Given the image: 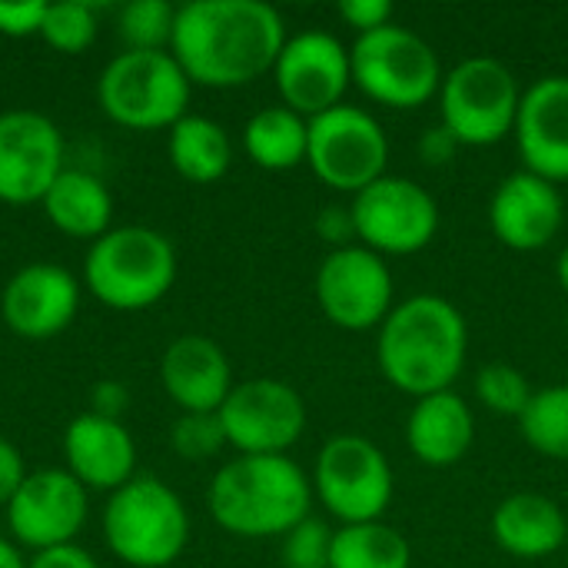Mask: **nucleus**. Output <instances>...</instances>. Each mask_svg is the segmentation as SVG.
Masks as SVG:
<instances>
[{
    "label": "nucleus",
    "mask_w": 568,
    "mask_h": 568,
    "mask_svg": "<svg viewBox=\"0 0 568 568\" xmlns=\"http://www.w3.org/2000/svg\"><path fill=\"white\" fill-rule=\"evenodd\" d=\"M283 17L263 0H193L176 7L170 53L200 87H246L276 67Z\"/></svg>",
    "instance_id": "1"
},
{
    "label": "nucleus",
    "mask_w": 568,
    "mask_h": 568,
    "mask_svg": "<svg viewBox=\"0 0 568 568\" xmlns=\"http://www.w3.org/2000/svg\"><path fill=\"white\" fill-rule=\"evenodd\" d=\"M469 329L463 313L433 293L393 306L379 326L376 359L383 376L406 396L446 393L466 366Z\"/></svg>",
    "instance_id": "2"
},
{
    "label": "nucleus",
    "mask_w": 568,
    "mask_h": 568,
    "mask_svg": "<svg viewBox=\"0 0 568 568\" xmlns=\"http://www.w3.org/2000/svg\"><path fill=\"white\" fill-rule=\"evenodd\" d=\"M220 529L240 539H273L310 519L313 486L290 456H236L206 493Z\"/></svg>",
    "instance_id": "3"
},
{
    "label": "nucleus",
    "mask_w": 568,
    "mask_h": 568,
    "mask_svg": "<svg viewBox=\"0 0 568 568\" xmlns=\"http://www.w3.org/2000/svg\"><path fill=\"white\" fill-rule=\"evenodd\" d=\"M103 539L126 566L166 568L190 542V516L166 483L133 476L123 489L110 493L103 509Z\"/></svg>",
    "instance_id": "4"
},
{
    "label": "nucleus",
    "mask_w": 568,
    "mask_h": 568,
    "mask_svg": "<svg viewBox=\"0 0 568 568\" xmlns=\"http://www.w3.org/2000/svg\"><path fill=\"white\" fill-rule=\"evenodd\" d=\"M176 280L173 243L150 226H116L93 240L83 260L87 290L110 310H146Z\"/></svg>",
    "instance_id": "5"
},
{
    "label": "nucleus",
    "mask_w": 568,
    "mask_h": 568,
    "mask_svg": "<svg viewBox=\"0 0 568 568\" xmlns=\"http://www.w3.org/2000/svg\"><path fill=\"white\" fill-rule=\"evenodd\" d=\"M190 87L173 53L123 50L103 67L97 100L103 113L126 130H173L186 116Z\"/></svg>",
    "instance_id": "6"
},
{
    "label": "nucleus",
    "mask_w": 568,
    "mask_h": 568,
    "mask_svg": "<svg viewBox=\"0 0 568 568\" xmlns=\"http://www.w3.org/2000/svg\"><path fill=\"white\" fill-rule=\"evenodd\" d=\"M349 63L353 83L369 100L393 110H416L443 87V63L436 50L399 23L359 33L349 47Z\"/></svg>",
    "instance_id": "7"
},
{
    "label": "nucleus",
    "mask_w": 568,
    "mask_h": 568,
    "mask_svg": "<svg viewBox=\"0 0 568 568\" xmlns=\"http://www.w3.org/2000/svg\"><path fill=\"white\" fill-rule=\"evenodd\" d=\"M523 90L513 70L496 57L456 63L439 87L443 126L459 146H493L516 130Z\"/></svg>",
    "instance_id": "8"
},
{
    "label": "nucleus",
    "mask_w": 568,
    "mask_h": 568,
    "mask_svg": "<svg viewBox=\"0 0 568 568\" xmlns=\"http://www.w3.org/2000/svg\"><path fill=\"white\" fill-rule=\"evenodd\" d=\"M306 163L316 180L356 196L386 176L389 140L373 113L339 103L310 120Z\"/></svg>",
    "instance_id": "9"
},
{
    "label": "nucleus",
    "mask_w": 568,
    "mask_h": 568,
    "mask_svg": "<svg viewBox=\"0 0 568 568\" xmlns=\"http://www.w3.org/2000/svg\"><path fill=\"white\" fill-rule=\"evenodd\" d=\"M313 489L343 526L379 523L393 503V469L376 443L343 433L320 449Z\"/></svg>",
    "instance_id": "10"
},
{
    "label": "nucleus",
    "mask_w": 568,
    "mask_h": 568,
    "mask_svg": "<svg viewBox=\"0 0 568 568\" xmlns=\"http://www.w3.org/2000/svg\"><path fill=\"white\" fill-rule=\"evenodd\" d=\"M359 246L379 256H413L436 240L439 206L433 193L406 176H383L349 203Z\"/></svg>",
    "instance_id": "11"
},
{
    "label": "nucleus",
    "mask_w": 568,
    "mask_h": 568,
    "mask_svg": "<svg viewBox=\"0 0 568 568\" xmlns=\"http://www.w3.org/2000/svg\"><path fill=\"white\" fill-rule=\"evenodd\" d=\"M316 303L339 329H376L393 313V273L386 260L366 246L329 250L316 270Z\"/></svg>",
    "instance_id": "12"
},
{
    "label": "nucleus",
    "mask_w": 568,
    "mask_h": 568,
    "mask_svg": "<svg viewBox=\"0 0 568 568\" xmlns=\"http://www.w3.org/2000/svg\"><path fill=\"white\" fill-rule=\"evenodd\" d=\"M226 446L240 456H283L306 429L303 396L280 379H246L220 406Z\"/></svg>",
    "instance_id": "13"
},
{
    "label": "nucleus",
    "mask_w": 568,
    "mask_h": 568,
    "mask_svg": "<svg viewBox=\"0 0 568 568\" xmlns=\"http://www.w3.org/2000/svg\"><path fill=\"white\" fill-rule=\"evenodd\" d=\"M273 77H276L283 106H290L303 120H313L343 103L353 83L349 47H343L326 30H306V33L286 37V47L273 67Z\"/></svg>",
    "instance_id": "14"
},
{
    "label": "nucleus",
    "mask_w": 568,
    "mask_h": 568,
    "mask_svg": "<svg viewBox=\"0 0 568 568\" xmlns=\"http://www.w3.org/2000/svg\"><path fill=\"white\" fill-rule=\"evenodd\" d=\"M63 173V136L37 110L0 113V200L10 206L43 203Z\"/></svg>",
    "instance_id": "15"
},
{
    "label": "nucleus",
    "mask_w": 568,
    "mask_h": 568,
    "mask_svg": "<svg viewBox=\"0 0 568 568\" xmlns=\"http://www.w3.org/2000/svg\"><path fill=\"white\" fill-rule=\"evenodd\" d=\"M87 489L67 469L30 473L7 503V529L33 552L73 546L87 523Z\"/></svg>",
    "instance_id": "16"
},
{
    "label": "nucleus",
    "mask_w": 568,
    "mask_h": 568,
    "mask_svg": "<svg viewBox=\"0 0 568 568\" xmlns=\"http://www.w3.org/2000/svg\"><path fill=\"white\" fill-rule=\"evenodd\" d=\"M566 220V203L556 183L519 170L509 173L489 200V226L496 240L516 253L549 246Z\"/></svg>",
    "instance_id": "17"
},
{
    "label": "nucleus",
    "mask_w": 568,
    "mask_h": 568,
    "mask_svg": "<svg viewBox=\"0 0 568 568\" xmlns=\"http://www.w3.org/2000/svg\"><path fill=\"white\" fill-rule=\"evenodd\" d=\"M80 310V286L73 273L53 263H30L10 276L0 296L3 323L23 339H47L63 333Z\"/></svg>",
    "instance_id": "18"
},
{
    "label": "nucleus",
    "mask_w": 568,
    "mask_h": 568,
    "mask_svg": "<svg viewBox=\"0 0 568 568\" xmlns=\"http://www.w3.org/2000/svg\"><path fill=\"white\" fill-rule=\"evenodd\" d=\"M516 143L526 160V170L549 180H568V77L552 73L536 80L519 103Z\"/></svg>",
    "instance_id": "19"
},
{
    "label": "nucleus",
    "mask_w": 568,
    "mask_h": 568,
    "mask_svg": "<svg viewBox=\"0 0 568 568\" xmlns=\"http://www.w3.org/2000/svg\"><path fill=\"white\" fill-rule=\"evenodd\" d=\"M63 456H67V473L83 489H100V493L123 489L136 469V446L126 426L116 419H103L97 413H83L67 426Z\"/></svg>",
    "instance_id": "20"
},
{
    "label": "nucleus",
    "mask_w": 568,
    "mask_h": 568,
    "mask_svg": "<svg viewBox=\"0 0 568 568\" xmlns=\"http://www.w3.org/2000/svg\"><path fill=\"white\" fill-rule=\"evenodd\" d=\"M160 379L183 413H220L233 393L226 353L210 336H180L166 346Z\"/></svg>",
    "instance_id": "21"
},
{
    "label": "nucleus",
    "mask_w": 568,
    "mask_h": 568,
    "mask_svg": "<svg viewBox=\"0 0 568 568\" xmlns=\"http://www.w3.org/2000/svg\"><path fill=\"white\" fill-rule=\"evenodd\" d=\"M476 439V419L463 396L453 389L416 399L406 419V443L413 456L433 469H446L466 459Z\"/></svg>",
    "instance_id": "22"
},
{
    "label": "nucleus",
    "mask_w": 568,
    "mask_h": 568,
    "mask_svg": "<svg viewBox=\"0 0 568 568\" xmlns=\"http://www.w3.org/2000/svg\"><path fill=\"white\" fill-rule=\"evenodd\" d=\"M496 546L516 559H546L568 546V519L562 506L542 493L506 496L493 513Z\"/></svg>",
    "instance_id": "23"
},
{
    "label": "nucleus",
    "mask_w": 568,
    "mask_h": 568,
    "mask_svg": "<svg viewBox=\"0 0 568 568\" xmlns=\"http://www.w3.org/2000/svg\"><path fill=\"white\" fill-rule=\"evenodd\" d=\"M47 220L73 240H100L110 233L113 200L100 176L87 170H63L43 196Z\"/></svg>",
    "instance_id": "24"
},
{
    "label": "nucleus",
    "mask_w": 568,
    "mask_h": 568,
    "mask_svg": "<svg viewBox=\"0 0 568 568\" xmlns=\"http://www.w3.org/2000/svg\"><path fill=\"white\" fill-rule=\"evenodd\" d=\"M243 146L250 160L263 170H273V173L293 170L306 163L310 120H303L290 106H266L250 116L243 130Z\"/></svg>",
    "instance_id": "25"
},
{
    "label": "nucleus",
    "mask_w": 568,
    "mask_h": 568,
    "mask_svg": "<svg viewBox=\"0 0 568 568\" xmlns=\"http://www.w3.org/2000/svg\"><path fill=\"white\" fill-rule=\"evenodd\" d=\"M233 160L230 136L210 116L186 113L170 130V163L190 183H216Z\"/></svg>",
    "instance_id": "26"
},
{
    "label": "nucleus",
    "mask_w": 568,
    "mask_h": 568,
    "mask_svg": "<svg viewBox=\"0 0 568 568\" xmlns=\"http://www.w3.org/2000/svg\"><path fill=\"white\" fill-rule=\"evenodd\" d=\"M413 549L406 536L393 526L359 523L339 526L329 546V568H409Z\"/></svg>",
    "instance_id": "27"
},
{
    "label": "nucleus",
    "mask_w": 568,
    "mask_h": 568,
    "mask_svg": "<svg viewBox=\"0 0 568 568\" xmlns=\"http://www.w3.org/2000/svg\"><path fill=\"white\" fill-rule=\"evenodd\" d=\"M523 439L546 459L568 463V386H546L532 393L519 416Z\"/></svg>",
    "instance_id": "28"
},
{
    "label": "nucleus",
    "mask_w": 568,
    "mask_h": 568,
    "mask_svg": "<svg viewBox=\"0 0 568 568\" xmlns=\"http://www.w3.org/2000/svg\"><path fill=\"white\" fill-rule=\"evenodd\" d=\"M40 37L60 53H83L97 40V7L87 0L47 3Z\"/></svg>",
    "instance_id": "29"
},
{
    "label": "nucleus",
    "mask_w": 568,
    "mask_h": 568,
    "mask_svg": "<svg viewBox=\"0 0 568 568\" xmlns=\"http://www.w3.org/2000/svg\"><path fill=\"white\" fill-rule=\"evenodd\" d=\"M176 7L166 0H133L120 10V37L126 50H163L173 37Z\"/></svg>",
    "instance_id": "30"
},
{
    "label": "nucleus",
    "mask_w": 568,
    "mask_h": 568,
    "mask_svg": "<svg viewBox=\"0 0 568 568\" xmlns=\"http://www.w3.org/2000/svg\"><path fill=\"white\" fill-rule=\"evenodd\" d=\"M532 386L526 379L523 369L509 366V363H489L479 369L476 376V399L493 409L496 416H523L529 399H532Z\"/></svg>",
    "instance_id": "31"
},
{
    "label": "nucleus",
    "mask_w": 568,
    "mask_h": 568,
    "mask_svg": "<svg viewBox=\"0 0 568 568\" xmlns=\"http://www.w3.org/2000/svg\"><path fill=\"white\" fill-rule=\"evenodd\" d=\"M170 443H173L176 456L200 463V459L216 456L226 446V433H223V423L216 413H183L173 423Z\"/></svg>",
    "instance_id": "32"
},
{
    "label": "nucleus",
    "mask_w": 568,
    "mask_h": 568,
    "mask_svg": "<svg viewBox=\"0 0 568 568\" xmlns=\"http://www.w3.org/2000/svg\"><path fill=\"white\" fill-rule=\"evenodd\" d=\"M283 566L286 568H329L333 529L323 519H303L293 532L283 536Z\"/></svg>",
    "instance_id": "33"
},
{
    "label": "nucleus",
    "mask_w": 568,
    "mask_h": 568,
    "mask_svg": "<svg viewBox=\"0 0 568 568\" xmlns=\"http://www.w3.org/2000/svg\"><path fill=\"white\" fill-rule=\"evenodd\" d=\"M339 17L359 37V33H373V30L393 23V3L389 0H343Z\"/></svg>",
    "instance_id": "34"
},
{
    "label": "nucleus",
    "mask_w": 568,
    "mask_h": 568,
    "mask_svg": "<svg viewBox=\"0 0 568 568\" xmlns=\"http://www.w3.org/2000/svg\"><path fill=\"white\" fill-rule=\"evenodd\" d=\"M47 17V3L27 0V3H3L0 0V33L7 37H30L40 33Z\"/></svg>",
    "instance_id": "35"
},
{
    "label": "nucleus",
    "mask_w": 568,
    "mask_h": 568,
    "mask_svg": "<svg viewBox=\"0 0 568 568\" xmlns=\"http://www.w3.org/2000/svg\"><path fill=\"white\" fill-rule=\"evenodd\" d=\"M316 236L326 240L333 250L353 246L356 240V226H353V213L349 206H323L316 216Z\"/></svg>",
    "instance_id": "36"
},
{
    "label": "nucleus",
    "mask_w": 568,
    "mask_h": 568,
    "mask_svg": "<svg viewBox=\"0 0 568 568\" xmlns=\"http://www.w3.org/2000/svg\"><path fill=\"white\" fill-rule=\"evenodd\" d=\"M456 150H459V143H456V136L439 123V126H429L423 136H419V160L426 163V166H446L453 156H456Z\"/></svg>",
    "instance_id": "37"
},
{
    "label": "nucleus",
    "mask_w": 568,
    "mask_h": 568,
    "mask_svg": "<svg viewBox=\"0 0 568 568\" xmlns=\"http://www.w3.org/2000/svg\"><path fill=\"white\" fill-rule=\"evenodd\" d=\"M27 568H100L97 559L80 549V546H57V549H47V552H37Z\"/></svg>",
    "instance_id": "38"
},
{
    "label": "nucleus",
    "mask_w": 568,
    "mask_h": 568,
    "mask_svg": "<svg viewBox=\"0 0 568 568\" xmlns=\"http://www.w3.org/2000/svg\"><path fill=\"white\" fill-rule=\"evenodd\" d=\"M126 406H130L126 386H120V383H113V379H103V383L93 386V413H97V416L116 419V423H120V416L126 413Z\"/></svg>",
    "instance_id": "39"
},
{
    "label": "nucleus",
    "mask_w": 568,
    "mask_h": 568,
    "mask_svg": "<svg viewBox=\"0 0 568 568\" xmlns=\"http://www.w3.org/2000/svg\"><path fill=\"white\" fill-rule=\"evenodd\" d=\"M23 479H27V473H23L20 453L7 439H0V506H7L13 499V493L20 489Z\"/></svg>",
    "instance_id": "40"
},
{
    "label": "nucleus",
    "mask_w": 568,
    "mask_h": 568,
    "mask_svg": "<svg viewBox=\"0 0 568 568\" xmlns=\"http://www.w3.org/2000/svg\"><path fill=\"white\" fill-rule=\"evenodd\" d=\"M0 568H27L20 549H17L13 542H7L3 536H0Z\"/></svg>",
    "instance_id": "41"
},
{
    "label": "nucleus",
    "mask_w": 568,
    "mask_h": 568,
    "mask_svg": "<svg viewBox=\"0 0 568 568\" xmlns=\"http://www.w3.org/2000/svg\"><path fill=\"white\" fill-rule=\"evenodd\" d=\"M556 280H559L562 293L568 296V246L559 253V260H556Z\"/></svg>",
    "instance_id": "42"
},
{
    "label": "nucleus",
    "mask_w": 568,
    "mask_h": 568,
    "mask_svg": "<svg viewBox=\"0 0 568 568\" xmlns=\"http://www.w3.org/2000/svg\"><path fill=\"white\" fill-rule=\"evenodd\" d=\"M566 549H568V546H566Z\"/></svg>",
    "instance_id": "43"
}]
</instances>
